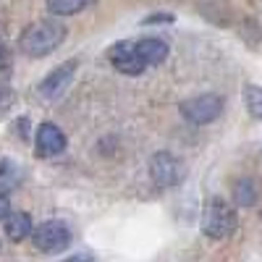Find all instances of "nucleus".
Here are the masks:
<instances>
[{"instance_id":"423d86ee","label":"nucleus","mask_w":262,"mask_h":262,"mask_svg":"<svg viewBox=\"0 0 262 262\" xmlns=\"http://www.w3.org/2000/svg\"><path fill=\"white\" fill-rule=\"evenodd\" d=\"M149 176L158 186H176L184 179V165L170 155V152H158L149 160Z\"/></svg>"},{"instance_id":"f03ea898","label":"nucleus","mask_w":262,"mask_h":262,"mask_svg":"<svg viewBox=\"0 0 262 262\" xmlns=\"http://www.w3.org/2000/svg\"><path fill=\"white\" fill-rule=\"evenodd\" d=\"M236 210L221 200V196H212V200H207L205 210H202V233L207 238H228L233 231H236Z\"/></svg>"},{"instance_id":"6e6552de","label":"nucleus","mask_w":262,"mask_h":262,"mask_svg":"<svg viewBox=\"0 0 262 262\" xmlns=\"http://www.w3.org/2000/svg\"><path fill=\"white\" fill-rule=\"evenodd\" d=\"M66 149V134L55 123H42L34 137V152L39 158H53Z\"/></svg>"},{"instance_id":"1a4fd4ad","label":"nucleus","mask_w":262,"mask_h":262,"mask_svg":"<svg viewBox=\"0 0 262 262\" xmlns=\"http://www.w3.org/2000/svg\"><path fill=\"white\" fill-rule=\"evenodd\" d=\"M137 53L142 55L147 66H158L168 58V45L158 37H144V39H137Z\"/></svg>"},{"instance_id":"9d476101","label":"nucleus","mask_w":262,"mask_h":262,"mask_svg":"<svg viewBox=\"0 0 262 262\" xmlns=\"http://www.w3.org/2000/svg\"><path fill=\"white\" fill-rule=\"evenodd\" d=\"M3 223H6V236L11 242H24L32 233V215L29 212H8Z\"/></svg>"},{"instance_id":"4468645a","label":"nucleus","mask_w":262,"mask_h":262,"mask_svg":"<svg viewBox=\"0 0 262 262\" xmlns=\"http://www.w3.org/2000/svg\"><path fill=\"white\" fill-rule=\"evenodd\" d=\"M244 100H247L249 113L262 121V86H252V84H249L247 90H244Z\"/></svg>"},{"instance_id":"f257e3e1","label":"nucleus","mask_w":262,"mask_h":262,"mask_svg":"<svg viewBox=\"0 0 262 262\" xmlns=\"http://www.w3.org/2000/svg\"><path fill=\"white\" fill-rule=\"evenodd\" d=\"M63 39H66V27H60L58 21H34L24 29L18 45L29 58H42L60 48Z\"/></svg>"},{"instance_id":"9b49d317","label":"nucleus","mask_w":262,"mask_h":262,"mask_svg":"<svg viewBox=\"0 0 262 262\" xmlns=\"http://www.w3.org/2000/svg\"><path fill=\"white\" fill-rule=\"evenodd\" d=\"M95 0H48V11L53 16H74L84 11L86 6H92Z\"/></svg>"},{"instance_id":"0eeeda50","label":"nucleus","mask_w":262,"mask_h":262,"mask_svg":"<svg viewBox=\"0 0 262 262\" xmlns=\"http://www.w3.org/2000/svg\"><path fill=\"white\" fill-rule=\"evenodd\" d=\"M74 71H76V60H69V63L58 66V69H53L45 79L39 81V86H37L39 97H42V100H55V97H60V95L66 92V86L71 84Z\"/></svg>"},{"instance_id":"39448f33","label":"nucleus","mask_w":262,"mask_h":262,"mask_svg":"<svg viewBox=\"0 0 262 262\" xmlns=\"http://www.w3.org/2000/svg\"><path fill=\"white\" fill-rule=\"evenodd\" d=\"M107 60L113 63V69H118L126 76H139L147 69V63L137 53V42H128V39H121L107 48Z\"/></svg>"},{"instance_id":"20e7f679","label":"nucleus","mask_w":262,"mask_h":262,"mask_svg":"<svg viewBox=\"0 0 262 262\" xmlns=\"http://www.w3.org/2000/svg\"><path fill=\"white\" fill-rule=\"evenodd\" d=\"M179 111L186 121L191 123H210L215 121L217 116L223 113V97L221 95H200V97H191V100H184L179 105Z\"/></svg>"},{"instance_id":"f3484780","label":"nucleus","mask_w":262,"mask_h":262,"mask_svg":"<svg viewBox=\"0 0 262 262\" xmlns=\"http://www.w3.org/2000/svg\"><path fill=\"white\" fill-rule=\"evenodd\" d=\"M8 212H11V200H8V194H0V223L6 221Z\"/></svg>"},{"instance_id":"f8f14e48","label":"nucleus","mask_w":262,"mask_h":262,"mask_svg":"<svg viewBox=\"0 0 262 262\" xmlns=\"http://www.w3.org/2000/svg\"><path fill=\"white\" fill-rule=\"evenodd\" d=\"M21 181V170L11 160H0V194H8Z\"/></svg>"},{"instance_id":"2eb2a0df","label":"nucleus","mask_w":262,"mask_h":262,"mask_svg":"<svg viewBox=\"0 0 262 262\" xmlns=\"http://www.w3.org/2000/svg\"><path fill=\"white\" fill-rule=\"evenodd\" d=\"M163 21H165V24H170L173 16H170V13H155V16H147L142 24H163Z\"/></svg>"},{"instance_id":"ddd939ff","label":"nucleus","mask_w":262,"mask_h":262,"mask_svg":"<svg viewBox=\"0 0 262 262\" xmlns=\"http://www.w3.org/2000/svg\"><path fill=\"white\" fill-rule=\"evenodd\" d=\"M233 200H236V205H244V207L254 205V200H257L254 184H252L249 179H238V181L233 184Z\"/></svg>"},{"instance_id":"7ed1b4c3","label":"nucleus","mask_w":262,"mask_h":262,"mask_svg":"<svg viewBox=\"0 0 262 262\" xmlns=\"http://www.w3.org/2000/svg\"><path fill=\"white\" fill-rule=\"evenodd\" d=\"M32 238H34V247L39 252L58 254L71 244V228L55 217V221H45L37 231H32Z\"/></svg>"},{"instance_id":"dca6fc26","label":"nucleus","mask_w":262,"mask_h":262,"mask_svg":"<svg viewBox=\"0 0 262 262\" xmlns=\"http://www.w3.org/2000/svg\"><path fill=\"white\" fill-rule=\"evenodd\" d=\"M11 66V50L3 39H0V69H8Z\"/></svg>"}]
</instances>
